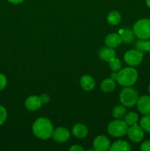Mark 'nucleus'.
<instances>
[{
	"mask_svg": "<svg viewBox=\"0 0 150 151\" xmlns=\"http://www.w3.org/2000/svg\"><path fill=\"white\" fill-rule=\"evenodd\" d=\"M53 126L49 119L45 117L38 118L32 125L34 135L41 139H47L52 136Z\"/></svg>",
	"mask_w": 150,
	"mask_h": 151,
	"instance_id": "f257e3e1",
	"label": "nucleus"
},
{
	"mask_svg": "<svg viewBox=\"0 0 150 151\" xmlns=\"http://www.w3.org/2000/svg\"><path fill=\"white\" fill-rule=\"evenodd\" d=\"M138 79V72L132 67H126L121 69L117 73L116 81L122 86H132Z\"/></svg>",
	"mask_w": 150,
	"mask_h": 151,
	"instance_id": "f03ea898",
	"label": "nucleus"
},
{
	"mask_svg": "<svg viewBox=\"0 0 150 151\" xmlns=\"http://www.w3.org/2000/svg\"><path fill=\"white\" fill-rule=\"evenodd\" d=\"M133 31L139 39H150V19H141L137 21L134 24Z\"/></svg>",
	"mask_w": 150,
	"mask_h": 151,
	"instance_id": "7ed1b4c3",
	"label": "nucleus"
},
{
	"mask_svg": "<svg viewBox=\"0 0 150 151\" xmlns=\"http://www.w3.org/2000/svg\"><path fill=\"white\" fill-rule=\"evenodd\" d=\"M138 94L135 89L130 86L126 87L120 94V101L126 107H132L137 103Z\"/></svg>",
	"mask_w": 150,
	"mask_h": 151,
	"instance_id": "20e7f679",
	"label": "nucleus"
},
{
	"mask_svg": "<svg viewBox=\"0 0 150 151\" xmlns=\"http://www.w3.org/2000/svg\"><path fill=\"white\" fill-rule=\"evenodd\" d=\"M128 125L125 121L114 120L109 124L107 131L109 134L113 137H121L126 135L127 133Z\"/></svg>",
	"mask_w": 150,
	"mask_h": 151,
	"instance_id": "39448f33",
	"label": "nucleus"
},
{
	"mask_svg": "<svg viewBox=\"0 0 150 151\" xmlns=\"http://www.w3.org/2000/svg\"><path fill=\"white\" fill-rule=\"evenodd\" d=\"M144 52L138 50H130L125 53L124 60L126 64L130 66H135L142 62Z\"/></svg>",
	"mask_w": 150,
	"mask_h": 151,
	"instance_id": "423d86ee",
	"label": "nucleus"
},
{
	"mask_svg": "<svg viewBox=\"0 0 150 151\" xmlns=\"http://www.w3.org/2000/svg\"><path fill=\"white\" fill-rule=\"evenodd\" d=\"M128 137L134 142H139L143 139L144 136V131L141 128V125L137 123L130 125L128 128L127 133Z\"/></svg>",
	"mask_w": 150,
	"mask_h": 151,
	"instance_id": "0eeeda50",
	"label": "nucleus"
},
{
	"mask_svg": "<svg viewBox=\"0 0 150 151\" xmlns=\"http://www.w3.org/2000/svg\"><path fill=\"white\" fill-rule=\"evenodd\" d=\"M136 104L140 113L144 115L150 114V96L144 95L138 97Z\"/></svg>",
	"mask_w": 150,
	"mask_h": 151,
	"instance_id": "6e6552de",
	"label": "nucleus"
},
{
	"mask_svg": "<svg viewBox=\"0 0 150 151\" xmlns=\"http://www.w3.org/2000/svg\"><path fill=\"white\" fill-rule=\"evenodd\" d=\"M94 147L96 151H107L110 149V142L104 136H99L94 139Z\"/></svg>",
	"mask_w": 150,
	"mask_h": 151,
	"instance_id": "1a4fd4ad",
	"label": "nucleus"
},
{
	"mask_svg": "<svg viewBox=\"0 0 150 151\" xmlns=\"http://www.w3.org/2000/svg\"><path fill=\"white\" fill-rule=\"evenodd\" d=\"M51 137L54 139V141L58 142H64L69 139L70 137V134L66 128L60 127L53 131Z\"/></svg>",
	"mask_w": 150,
	"mask_h": 151,
	"instance_id": "9d476101",
	"label": "nucleus"
},
{
	"mask_svg": "<svg viewBox=\"0 0 150 151\" xmlns=\"http://www.w3.org/2000/svg\"><path fill=\"white\" fill-rule=\"evenodd\" d=\"M42 101L41 100V97L38 96H31L29 97L26 100L25 102V106L26 109L29 111H35L42 106Z\"/></svg>",
	"mask_w": 150,
	"mask_h": 151,
	"instance_id": "9b49d317",
	"label": "nucleus"
},
{
	"mask_svg": "<svg viewBox=\"0 0 150 151\" xmlns=\"http://www.w3.org/2000/svg\"><path fill=\"white\" fill-rule=\"evenodd\" d=\"M122 42L121 35L116 33H112L107 35L105 38V44L107 47L114 48V47H119Z\"/></svg>",
	"mask_w": 150,
	"mask_h": 151,
	"instance_id": "f8f14e48",
	"label": "nucleus"
},
{
	"mask_svg": "<svg viewBox=\"0 0 150 151\" xmlns=\"http://www.w3.org/2000/svg\"><path fill=\"white\" fill-rule=\"evenodd\" d=\"M99 57L101 60L109 62L112 58L116 57V52L111 47H103L99 50Z\"/></svg>",
	"mask_w": 150,
	"mask_h": 151,
	"instance_id": "ddd939ff",
	"label": "nucleus"
},
{
	"mask_svg": "<svg viewBox=\"0 0 150 151\" xmlns=\"http://www.w3.org/2000/svg\"><path fill=\"white\" fill-rule=\"evenodd\" d=\"M80 85L85 91H91L95 87V81L90 75H84L80 79Z\"/></svg>",
	"mask_w": 150,
	"mask_h": 151,
	"instance_id": "4468645a",
	"label": "nucleus"
},
{
	"mask_svg": "<svg viewBox=\"0 0 150 151\" xmlns=\"http://www.w3.org/2000/svg\"><path fill=\"white\" fill-rule=\"evenodd\" d=\"M109 150L110 151H130L131 147L127 142L119 140L113 143Z\"/></svg>",
	"mask_w": 150,
	"mask_h": 151,
	"instance_id": "2eb2a0df",
	"label": "nucleus"
},
{
	"mask_svg": "<svg viewBox=\"0 0 150 151\" xmlns=\"http://www.w3.org/2000/svg\"><path fill=\"white\" fill-rule=\"evenodd\" d=\"M72 133H73L74 136H75L76 138H85L88 134V128L85 125H82V124H76L73 127Z\"/></svg>",
	"mask_w": 150,
	"mask_h": 151,
	"instance_id": "dca6fc26",
	"label": "nucleus"
},
{
	"mask_svg": "<svg viewBox=\"0 0 150 151\" xmlns=\"http://www.w3.org/2000/svg\"><path fill=\"white\" fill-rule=\"evenodd\" d=\"M116 88V83L112 78L104 80L101 84V88L104 92H111Z\"/></svg>",
	"mask_w": 150,
	"mask_h": 151,
	"instance_id": "f3484780",
	"label": "nucleus"
},
{
	"mask_svg": "<svg viewBox=\"0 0 150 151\" xmlns=\"http://www.w3.org/2000/svg\"><path fill=\"white\" fill-rule=\"evenodd\" d=\"M121 38L123 42L126 43V44H129V43H132L135 40V34L134 32L133 29H125L122 32Z\"/></svg>",
	"mask_w": 150,
	"mask_h": 151,
	"instance_id": "a211bd4d",
	"label": "nucleus"
},
{
	"mask_svg": "<svg viewBox=\"0 0 150 151\" xmlns=\"http://www.w3.org/2000/svg\"><path fill=\"white\" fill-rule=\"evenodd\" d=\"M135 48L139 51L144 52H150V41L140 39L135 43Z\"/></svg>",
	"mask_w": 150,
	"mask_h": 151,
	"instance_id": "6ab92c4d",
	"label": "nucleus"
},
{
	"mask_svg": "<svg viewBox=\"0 0 150 151\" xmlns=\"http://www.w3.org/2000/svg\"><path fill=\"white\" fill-rule=\"evenodd\" d=\"M107 22L111 25H116L121 22V15L117 11H112L108 14L107 18Z\"/></svg>",
	"mask_w": 150,
	"mask_h": 151,
	"instance_id": "aec40b11",
	"label": "nucleus"
},
{
	"mask_svg": "<svg viewBox=\"0 0 150 151\" xmlns=\"http://www.w3.org/2000/svg\"><path fill=\"white\" fill-rule=\"evenodd\" d=\"M138 120V115L135 112L129 111L124 115V121L128 126L137 123Z\"/></svg>",
	"mask_w": 150,
	"mask_h": 151,
	"instance_id": "412c9836",
	"label": "nucleus"
},
{
	"mask_svg": "<svg viewBox=\"0 0 150 151\" xmlns=\"http://www.w3.org/2000/svg\"><path fill=\"white\" fill-rule=\"evenodd\" d=\"M140 125L144 131L150 134V114L144 115L140 121Z\"/></svg>",
	"mask_w": 150,
	"mask_h": 151,
	"instance_id": "4be33fe9",
	"label": "nucleus"
},
{
	"mask_svg": "<svg viewBox=\"0 0 150 151\" xmlns=\"http://www.w3.org/2000/svg\"><path fill=\"white\" fill-rule=\"evenodd\" d=\"M126 110L123 106H117L113 109V116L116 119H121L126 114Z\"/></svg>",
	"mask_w": 150,
	"mask_h": 151,
	"instance_id": "5701e85b",
	"label": "nucleus"
},
{
	"mask_svg": "<svg viewBox=\"0 0 150 151\" xmlns=\"http://www.w3.org/2000/svg\"><path fill=\"white\" fill-rule=\"evenodd\" d=\"M110 63V69L113 71V72H119L121 69V62L117 58L114 57L113 58H112L111 60L109 61Z\"/></svg>",
	"mask_w": 150,
	"mask_h": 151,
	"instance_id": "b1692460",
	"label": "nucleus"
},
{
	"mask_svg": "<svg viewBox=\"0 0 150 151\" xmlns=\"http://www.w3.org/2000/svg\"><path fill=\"white\" fill-rule=\"evenodd\" d=\"M7 114L5 108L0 105V125H1L5 122L6 119H7Z\"/></svg>",
	"mask_w": 150,
	"mask_h": 151,
	"instance_id": "393cba45",
	"label": "nucleus"
},
{
	"mask_svg": "<svg viewBox=\"0 0 150 151\" xmlns=\"http://www.w3.org/2000/svg\"><path fill=\"white\" fill-rule=\"evenodd\" d=\"M7 78L5 77V75L0 73V91L5 88L7 86Z\"/></svg>",
	"mask_w": 150,
	"mask_h": 151,
	"instance_id": "a878e982",
	"label": "nucleus"
},
{
	"mask_svg": "<svg viewBox=\"0 0 150 151\" xmlns=\"http://www.w3.org/2000/svg\"><path fill=\"white\" fill-rule=\"evenodd\" d=\"M141 151H150V140L144 142L141 145Z\"/></svg>",
	"mask_w": 150,
	"mask_h": 151,
	"instance_id": "bb28decb",
	"label": "nucleus"
},
{
	"mask_svg": "<svg viewBox=\"0 0 150 151\" xmlns=\"http://www.w3.org/2000/svg\"><path fill=\"white\" fill-rule=\"evenodd\" d=\"M40 97H41V100L42 101L43 104H46L49 101V97L47 94H43Z\"/></svg>",
	"mask_w": 150,
	"mask_h": 151,
	"instance_id": "cd10ccee",
	"label": "nucleus"
},
{
	"mask_svg": "<svg viewBox=\"0 0 150 151\" xmlns=\"http://www.w3.org/2000/svg\"><path fill=\"white\" fill-rule=\"evenodd\" d=\"M69 150L71 151H84V149L82 147H81L80 146L78 145H73Z\"/></svg>",
	"mask_w": 150,
	"mask_h": 151,
	"instance_id": "c85d7f7f",
	"label": "nucleus"
},
{
	"mask_svg": "<svg viewBox=\"0 0 150 151\" xmlns=\"http://www.w3.org/2000/svg\"><path fill=\"white\" fill-rule=\"evenodd\" d=\"M24 0H8V1H10V3H12V4H20V3H21L22 1H23Z\"/></svg>",
	"mask_w": 150,
	"mask_h": 151,
	"instance_id": "c756f323",
	"label": "nucleus"
},
{
	"mask_svg": "<svg viewBox=\"0 0 150 151\" xmlns=\"http://www.w3.org/2000/svg\"><path fill=\"white\" fill-rule=\"evenodd\" d=\"M146 4L147 7L150 8V0H146Z\"/></svg>",
	"mask_w": 150,
	"mask_h": 151,
	"instance_id": "7c9ffc66",
	"label": "nucleus"
},
{
	"mask_svg": "<svg viewBox=\"0 0 150 151\" xmlns=\"http://www.w3.org/2000/svg\"><path fill=\"white\" fill-rule=\"evenodd\" d=\"M148 90H149V92L150 93V85L149 86V88H148Z\"/></svg>",
	"mask_w": 150,
	"mask_h": 151,
	"instance_id": "2f4dec72",
	"label": "nucleus"
}]
</instances>
